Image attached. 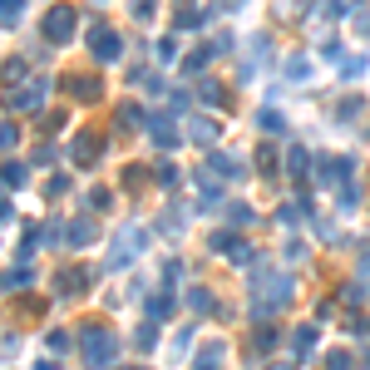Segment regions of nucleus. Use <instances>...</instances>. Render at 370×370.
Segmentation results:
<instances>
[]
</instances>
